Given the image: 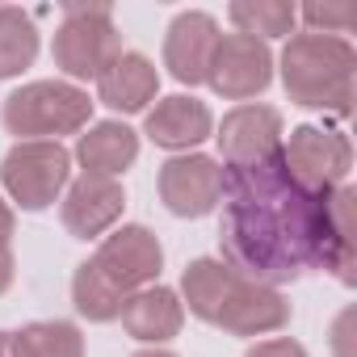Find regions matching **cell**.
Returning a JSON list of instances; mask_svg holds the SVG:
<instances>
[{
	"label": "cell",
	"instance_id": "cell-8",
	"mask_svg": "<svg viewBox=\"0 0 357 357\" xmlns=\"http://www.w3.org/2000/svg\"><path fill=\"white\" fill-rule=\"evenodd\" d=\"M160 202L176 219H202L223 202V164L211 155H172L160 168Z\"/></svg>",
	"mask_w": 357,
	"mask_h": 357
},
{
	"label": "cell",
	"instance_id": "cell-27",
	"mask_svg": "<svg viewBox=\"0 0 357 357\" xmlns=\"http://www.w3.org/2000/svg\"><path fill=\"white\" fill-rule=\"evenodd\" d=\"M0 357H13V332H0Z\"/></svg>",
	"mask_w": 357,
	"mask_h": 357
},
{
	"label": "cell",
	"instance_id": "cell-3",
	"mask_svg": "<svg viewBox=\"0 0 357 357\" xmlns=\"http://www.w3.org/2000/svg\"><path fill=\"white\" fill-rule=\"evenodd\" d=\"M51 55L55 68H63L72 80H97L122 55V38L109 17V5H68Z\"/></svg>",
	"mask_w": 357,
	"mask_h": 357
},
{
	"label": "cell",
	"instance_id": "cell-4",
	"mask_svg": "<svg viewBox=\"0 0 357 357\" xmlns=\"http://www.w3.org/2000/svg\"><path fill=\"white\" fill-rule=\"evenodd\" d=\"M0 181L22 211H47L72 181V151L63 143H17L0 160Z\"/></svg>",
	"mask_w": 357,
	"mask_h": 357
},
{
	"label": "cell",
	"instance_id": "cell-14",
	"mask_svg": "<svg viewBox=\"0 0 357 357\" xmlns=\"http://www.w3.org/2000/svg\"><path fill=\"white\" fill-rule=\"evenodd\" d=\"M126 336L143 340V344H160V340H172L185 324V307L176 298V290L168 286H143L135 294L122 298V311H118Z\"/></svg>",
	"mask_w": 357,
	"mask_h": 357
},
{
	"label": "cell",
	"instance_id": "cell-6",
	"mask_svg": "<svg viewBox=\"0 0 357 357\" xmlns=\"http://www.w3.org/2000/svg\"><path fill=\"white\" fill-rule=\"evenodd\" d=\"M93 265H97V273H101L114 290L135 294V290H143V286H155V278H160V269H164V248H160V240H155L147 227L130 223V227H118L114 236L101 240Z\"/></svg>",
	"mask_w": 357,
	"mask_h": 357
},
{
	"label": "cell",
	"instance_id": "cell-13",
	"mask_svg": "<svg viewBox=\"0 0 357 357\" xmlns=\"http://www.w3.org/2000/svg\"><path fill=\"white\" fill-rule=\"evenodd\" d=\"M211 130H215V118L206 101L185 97V93L155 101V109L147 114V139L164 151H190L202 139H211Z\"/></svg>",
	"mask_w": 357,
	"mask_h": 357
},
{
	"label": "cell",
	"instance_id": "cell-24",
	"mask_svg": "<svg viewBox=\"0 0 357 357\" xmlns=\"http://www.w3.org/2000/svg\"><path fill=\"white\" fill-rule=\"evenodd\" d=\"M349 324H353V311H344V315L336 319V328H332V349H336V357H353V344H349Z\"/></svg>",
	"mask_w": 357,
	"mask_h": 357
},
{
	"label": "cell",
	"instance_id": "cell-12",
	"mask_svg": "<svg viewBox=\"0 0 357 357\" xmlns=\"http://www.w3.org/2000/svg\"><path fill=\"white\" fill-rule=\"evenodd\" d=\"M219 151L223 164H252L273 151H282V114L273 105H240L219 126Z\"/></svg>",
	"mask_w": 357,
	"mask_h": 357
},
{
	"label": "cell",
	"instance_id": "cell-9",
	"mask_svg": "<svg viewBox=\"0 0 357 357\" xmlns=\"http://www.w3.org/2000/svg\"><path fill=\"white\" fill-rule=\"evenodd\" d=\"M122 206H126L122 181H114V176L80 172L76 181H68V194H63V211L59 215H63V227L76 240H97L101 231H109L122 219Z\"/></svg>",
	"mask_w": 357,
	"mask_h": 357
},
{
	"label": "cell",
	"instance_id": "cell-2",
	"mask_svg": "<svg viewBox=\"0 0 357 357\" xmlns=\"http://www.w3.org/2000/svg\"><path fill=\"white\" fill-rule=\"evenodd\" d=\"M93 118V97L68 80H34L9 93L5 101V126L22 143H59L63 135L84 130Z\"/></svg>",
	"mask_w": 357,
	"mask_h": 357
},
{
	"label": "cell",
	"instance_id": "cell-22",
	"mask_svg": "<svg viewBox=\"0 0 357 357\" xmlns=\"http://www.w3.org/2000/svg\"><path fill=\"white\" fill-rule=\"evenodd\" d=\"M298 17L311 26V34H349L357 26V5L353 0H307Z\"/></svg>",
	"mask_w": 357,
	"mask_h": 357
},
{
	"label": "cell",
	"instance_id": "cell-23",
	"mask_svg": "<svg viewBox=\"0 0 357 357\" xmlns=\"http://www.w3.org/2000/svg\"><path fill=\"white\" fill-rule=\"evenodd\" d=\"M244 357H307V349H303L298 340H290V336H273V340L252 344Z\"/></svg>",
	"mask_w": 357,
	"mask_h": 357
},
{
	"label": "cell",
	"instance_id": "cell-20",
	"mask_svg": "<svg viewBox=\"0 0 357 357\" xmlns=\"http://www.w3.org/2000/svg\"><path fill=\"white\" fill-rule=\"evenodd\" d=\"M38 55V30L30 22V13L0 5V80H9L17 72H26Z\"/></svg>",
	"mask_w": 357,
	"mask_h": 357
},
{
	"label": "cell",
	"instance_id": "cell-21",
	"mask_svg": "<svg viewBox=\"0 0 357 357\" xmlns=\"http://www.w3.org/2000/svg\"><path fill=\"white\" fill-rule=\"evenodd\" d=\"M122 298H126V294L114 290V286L97 273L93 261H84V265L72 273V303H76V311H80L84 319H93V324H109V319H118Z\"/></svg>",
	"mask_w": 357,
	"mask_h": 357
},
{
	"label": "cell",
	"instance_id": "cell-17",
	"mask_svg": "<svg viewBox=\"0 0 357 357\" xmlns=\"http://www.w3.org/2000/svg\"><path fill=\"white\" fill-rule=\"evenodd\" d=\"M231 282H236V269H231L227 261H219V257H198V261L185 269V278H181V294H185L190 311H194L202 324H215V315H219V307H223Z\"/></svg>",
	"mask_w": 357,
	"mask_h": 357
},
{
	"label": "cell",
	"instance_id": "cell-15",
	"mask_svg": "<svg viewBox=\"0 0 357 357\" xmlns=\"http://www.w3.org/2000/svg\"><path fill=\"white\" fill-rule=\"evenodd\" d=\"M160 93V72L147 55L139 51H122L101 76H97V101L118 109V114H139L147 109V101H155Z\"/></svg>",
	"mask_w": 357,
	"mask_h": 357
},
{
	"label": "cell",
	"instance_id": "cell-11",
	"mask_svg": "<svg viewBox=\"0 0 357 357\" xmlns=\"http://www.w3.org/2000/svg\"><path fill=\"white\" fill-rule=\"evenodd\" d=\"M286 319H290V303L282 298V290L257 286L236 273V282L215 315V328H223L231 336H265V332L286 328Z\"/></svg>",
	"mask_w": 357,
	"mask_h": 357
},
{
	"label": "cell",
	"instance_id": "cell-18",
	"mask_svg": "<svg viewBox=\"0 0 357 357\" xmlns=\"http://www.w3.org/2000/svg\"><path fill=\"white\" fill-rule=\"evenodd\" d=\"M13 357H84V336L68 319H38L13 332Z\"/></svg>",
	"mask_w": 357,
	"mask_h": 357
},
{
	"label": "cell",
	"instance_id": "cell-26",
	"mask_svg": "<svg viewBox=\"0 0 357 357\" xmlns=\"http://www.w3.org/2000/svg\"><path fill=\"white\" fill-rule=\"evenodd\" d=\"M9 282H13V257H9V252H0V294L9 290Z\"/></svg>",
	"mask_w": 357,
	"mask_h": 357
},
{
	"label": "cell",
	"instance_id": "cell-25",
	"mask_svg": "<svg viewBox=\"0 0 357 357\" xmlns=\"http://www.w3.org/2000/svg\"><path fill=\"white\" fill-rule=\"evenodd\" d=\"M9 240H13V211L0 198V252H9Z\"/></svg>",
	"mask_w": 357,
	"mask_h": 357
},
{
	"label": "cell",
	"instance_id": "cell-5",
	"mask_svg": "<svg viewBox=\"0 0 357 357\" xmlns=\"http://www.w3.org/2000/svg\"><path fill=\"white\" fill-rule=\"evenodd\" d=\"M282 164L290 172V185L303 194H328L336 185H344L349 164H353V147L340 130H324V126H294L290 143L282 147Z\"/></svg>",
	"mask_w": 357,
	"mask_h": 357
},
{
	"label": "cell",
	"instance_id": "cell-28",
	"mask_svg": "<svg viewBox=\"0 0 357 357\" xmlns=\"http://www.w3.org/2000/svg\"><path fill=\"white\" fill-rule=\"evenodd\" d=\"M130 357H176V353H168V349H139V353H130Z\"/></svg>",
	"mask_w": 357,
	"mask_h": 357
},
{
	"label": "cell",
	"instance_id": "cell-10",
	"mask_svg": "<svg viewBox=\"0 0 357 357\" xmlns=\"http://www.w3.org/2000/svg\"><path fill=\"white\" fill-rule=\"evenodd\" d=\"M219 47V22L211 13H181L172 17L168 38H164V68L172 72V80L181 84H206L211 76V59Z\"/></svg>",
	"mask_w": 357,
	"mask_h": 357
},
{
	"label": "cell",
	"instance_id": "cell-19",
	"mask_svg": "<svg viewBox=\"0 0 357 357\" xmlns=\"http://www.w3.org/2000/svg\"><path fill=\"white\" fill-rule=\"evenodd\" d=\"M236 34H248V38H282L294 30L298 22V9L290 5V0H236V5L227 9Z\"/></svg>",
	"mask_w": 357,
	"mask_h": 357
},
{
	"label": "cell",
	"instance_id": "cell-7",
	"mask_svg": "<svg viewBox=\"0 0 357 357\" xmlns=\"http://www.w3.org/2000/svg\"><path fill=\"white\" fill-rule=\"evenodd\" d=\"M273 80V51L261 38L248 34H219L215 59H211V76L206 84L227 97V101H248L257 93H265Z\"/></svg>",
	"mask_w": 357,
	"mask_h": 357
},
{
	"label": "cell",
	"instance_id": "cell-1",
	"mask_svg": "<svg viewBox=\"0 0 357 357\" xmlns=\"http://www.w3.org/2000/svg\"><path fill=\"white\" fill-rule=\"evenodd\" d=\"M282 84L294 105L349 114L357 93V51L336 34H294L282 51Z\"/></svg>",
	"mask_w": 357,
	"mask_h": 357
},
{
	"label": "cell",
	"instance_id": "cell-16",
	"mask_svg": "<svg viewBox=\"0 0 357 357\" xmlns=\"http://www.w3.org/2000/svg\"><path fill=\"white\" fill-rule=\"evenodd\" d=\"M135 155H139V135L126 122H97L76 143V160L84 164V172L114 176V181H118V172L135 164Z\"/></svg>",
	"mask_w": 357,
	"mask_h": 357
}]
</instances>
